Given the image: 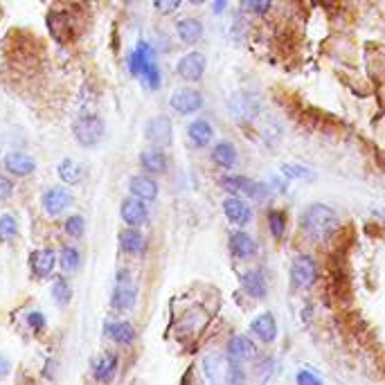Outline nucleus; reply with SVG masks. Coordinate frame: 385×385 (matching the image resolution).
<instances>
[{
    "instance_id": "obj_26",
    "label": "nucleus",
    "mask_w": 385,
    "mask_h": 385,
    "mask_svg": "<svg viewBox=\"0 0 385 385\" xmlns=\"http://www.w3.org/2000/svg\"><path fill=\"white\" fill-rule=\"evenodd\" d=\"M59 264V255L52 251V248H39L30 255V268H32V275H36L39 280H45L54 272Z\"/></svg>"
},
{
    "instance_id": "obj_45",
    "label": "nucleus",
    "mask_w": 385,
    "mask_h": 385,
    "mask_svg": "<svg viewBox=\"0 0 385 385\" xmlns=\"http://www.w3.org/2000/svg\"><path fill=\"white\" fill-rule=\"evenodd\" d=\"M127 3H133V0H127Z\"/></svg>"
},
{
    "instance_id": "obj_29",
    "label": "nucleus",
    "mask_w": 385,
    "mask_h": 385,
    "mask_svg": "<svg viewBox=\"0 0 385 385\" xmlns=\"http://www.w3.org/2000/svg\"><path fill=\"white\" fill-rule=\"evenodd\" d=\"M266 226H268V232L270 237L275 241H282L287 237V230H289V214L287 209L282 207H270L266 212Z\"/></svg>"
},
{
    "instance_id": "obj_8",
    "label": "nucleus",
    "mask_w": 385,
    "mask_h": 385,
    "mask_svg": "<svg viewBox=\"0 0 385 385\" xmlns=\"http://www.w3.org/2000/svg\"><path fill=\"white\" fill-rule=\"evenodd\" d=\"M142 135L146 144L151 146H160V149H169L173 144V122L169 115L158 113L151 115L142 127Z\"/></svg>"
},
{
    "instance_id": "obj_16",
    "label": "nucleus",
    "mask_w": 385,
    "mask_h": 385,
    "mask_svg": "<svg viewBox=\"0 0 385 385\" xmlns=\"http://www.w3.org/2000/svg\"><path fill=\"white\" fill-rule=\"evenodd\" d=\"M120 217L129 228H142L151 219V209H149L146 201H140L135 196H127L120 203Z\"/></svg>"
},
{
    "instance_id": "obj_15",
    "label": "nucleus",
    "mask_w": 385,
    "mask_h": 385,
    "mask_svg": "<svg viewBox=\"0 0 385 385\" xmlns=\"http://www.w3.org/2000/svg\"><path fill=\"white\" fill-rule=\"evenodd\" d=\"M154 64H158L156 59V47L149 43V41H138L135 43V47L131 50V54L127 59V66H129V72L131 77L140 79L142 74L151 68Z\"/></svg>"
},
{
    "instance_id": "obj_2",
    "label": "nucleus",
    "mask_w": 385,
    "mask_h": 385,
    "mask_svg": "<svg viewBox=\"0 0 385 385\" xmlns=\"http://www.w3.org/2000/svg\"><path fill=\"white\" fill-rule=\"evenodd\" d=\"M219 188L226 194L241 196V198H248V201H255V203H266L268 196L272 194L268 183L251 178V176H246V173H232V171L221 173Z\"/></svg>"
},
{
    "instance_id": "obj_31",
    "label": "nucleus",
    "mask_w": 385,
    "mask_h": 385,
    "mask_svg": "<svg viewBox=\"0 0 385 385\" xmlns=\"http://www.w3.org/2000/svg\"><path fill=\"white\" fill-rule=\"evenodd\" d=\"M272 3H275V0H237L241 14L255 16V18H264L272 9Z\"/></svg>"
},
{
    "instance_id": "obj_44",
    "label": "nucleus",
    "mask_w": 385,
    "mask_h": 385,
    "mask_svg": "<svg viewBox=\"0 0 385 385\" xmlns=\"http://www.w3.org/2000/svg\"><path fill=\"white\" fill-rule=\"evenodd\" d=\"M188 3H190L192 7H203L205 3H212V0H188Z\"/></svg>"
},
{
    "instance_id": "obj_9",
    "label": "nucleus",
    "mask_w": 385,
    "mask_h": 385,
    "mask_svg": "<svg viewBox=\"0 0 385 385\" xmlns=\"http://www.w3.org/2000/svg\"><path fill=\"white\" fill-rule=\"evenodd\" d=\"M221 207H223V217H226L228 223L234 228H248L255 219V209H253L248 198L228 194L226 198H223Z\"/></svg>"
},
{
    "instance_id": "obj_28",
    "label": "nucleus",
    "mask_w": 385,
    "mask_h": 385,
    "mask_svg": "<svg viewBox=\"0 0 385 385\" xmlns=\"http://www.w3.org/2000/svg\"><path fill=\"white\" fill-rule=\"evenodd\" d=\"M86 173H88V169H86L84 163H79V160L74 158H64L61 163L57 165V176L59 180L64 185H70V188H74V185H81Z\"/></svg>"
},
{
    "instance_id": "obj_25",
    "label": "nucleus",
    "mask_w": 385,
    "mask_h": 385,
    "mask_svg": "<svg viewBox=\"0 0 385 385\" xmlns=\"http://www.w3.org/2000/svg\"><path fill=\"white\" fill-rule=\"evenodd\" d=\"M117 243H120V251L131 255V257H142L146 253V248H149L144 232L140 228H129V226L124 230H120Z\"/></svg>"
},
{
    "instance_id": "obj_32",
    "label": "nucleus",
    "mask_w": 385,
    "mask_h": 385,
    "mask_svg": "<svg viewBox=\"0 0 385 385\" xmlns=\"http://www.w3.org/2000/svg\"><path fill=\"white\" fill-rule=\"evenodd\" d=\"M59 266L64 272H74L81 266V253L77 246H64L59 251Z\"/></svg>"
},
{
    "instance_id": "obj_33",
    "label": "nucleus",
    "mask_w": 385,
    "mask_h": 385,
    "mask_svg": "<svg viewBox=\"0 0 385 385\" xmlns=\"http://www.w3.org/2000/svg\"><path fill=\"white\" fill-rule=\"evenodd\" d=\"M280 173L289 180H311L316 176V173L309 167H304L302 163H284L280 167Z\"/></svg>"
},
{
    "instance_id": "obj_21",
    "label": "nucleus",
    "mask_w": 385,
    "mask_h": 385,
    "mask_svg": "<svg viewBox=\"0 0 385 385\" xmlns=\"http://www.w3.org/2000/svg\"><path fill=\"white\" fill-rule=\"evenodd\" d=\"M248 329H251L253 336H255L259 343H264V345H272V343L277 340V336H280L277 318L272 316L270 311L257 314V316L251 320V325H248Z\"/></svg>"
},
{
    "instance_id": "obj_42",
    "label": "nucleus",
    "mask_w": 385,
    "mask_h": 385,
    "mask_svg": "<svg viewBox=\"0 0 385 385\" xmlns=\"http://www.w3.org/2000/svg\"><path fill=\"white\" fill-rule=\"evenodd\" d=\"M9 372H11V361L5 354H0V379H5Z\"/></svg>"
},
{
    "instance_id": "obj_39",
    "label": "nucleus",
    "mask_w": 385,
    "mask_h": 385,
    "mask_svg": "<svg viewBox=\"0 0 385 385\" xmlns=\"http://www.w3.org/2000/svg\"><path fill=\"white\" fill-rule=\"evenodd\" d=\"M295 383L297 385H325V381H322L320 374H316L314 369H297Z\"/></svg>"
},
{
    "instance_id": "obj_12",
    "label": "nucleus",
    "mask_w": 385,
    "mask_h": 385,
    "mask_svg": "<svg viewBox=\"0 0 385 385\" xmlns=\"http://www.w3.org/2000/svg\"><path fill=\"white\" fill-rule=\"evenodd\" d=\"M228 251L239 262H251L259 253V243L251 232H246V228H234L228 237Z\"/></svg>"
},
{
    "instance_id": "obj_23",
    "label": "nucleus",
    "mask_w": 385,
    "mask_h": 385,
    "mask_svg": "<svg viewBox=\"0 0 385 385\" xmlns=\"http://www.w3.org/2000/svg\"><path fill=\"white\" fill-rule=\"evenodd\" d=\"M129 194L140 198V201H146V203H154L156 198L160 196V185L154 176H149V173H133L129 178Z\"/></svg>"
},
{
    "instance_id": "obj_37",
    "label": "nucleus",
    "mask_w": 385,
    "mask_h": 385,
    "mask_svg": "<svg viewBox=\"0 0 385 385\" xmlns=\"http://www.w3.org/2000/svg\"><path fill=\"white\" fill-rule=\"evenodd\" d=\"M246 369L241 363H232L228 365V374H226V385H246Z\"/></svg>"
},
{
    "instance_id": "obj_6",
    "label": "nucleus",
    "mask_w": 385,
    "mask_h": 385,
    "mask_svg": "<svg viewBox=\"0 0 385 385\" xmlns=\"http://www.w3.org/2000/svg\"><path fill=\"white\" fill-rule=\"evenodd\" d=\"M138 295H140V291H138V284H135V277L131 275V270L122 268L117 272L113 295H110V306L120 314H127L138 304Z\"/></svg>"
},
{
    "instance_id": "obj_17",
    "label": "nucleus",
    "mask_w": 385,
    "mask_h": 385,
    "mask_svg": "<svg viewBox=\"0 0 385 385\" xmlns=\"http://www.w3.org/2000/svg\"><path fill=\"white\" fill-rule=\"evenodd\" d=\"M209 163H212L217 169H221L223 173L232 171L239 165V149L232 140H217L212 146H209Z\"/></svg>"
},
{
    "instance_id": "obj_19",
    "label": "nucleus",
    "mask_w": 385,
    "mask_h": 385,
    "mask_svg": "<svg viewBox=\"0 0 385 385\" xmlns=\"http://www.w3.org/2000/svg\"><path fill=\"white\" fill-rule=\"evenodd\" d=\"M3 169L11 178H30L36 171V158L25 151H7L3 158Z\"/></svg>"
},
{
    "instance_id": "obj_13",
    "label": "nucleus",
    "mask_w": 385,
    "mask_h": 385,
    "mask_svg": "<svg viewBox=\"0 0 385 385\" xmlns=\"http://www.w3.org/2000/svg\"><path fill=\"white\" fill-rule=\"evenodd\" d=\"M257 354H259V350H257L255 340L251 336H246V333H232L226 343V356L232 363L246 365V363L255 361Z\"/></svg>"
},
{
    "instance_id": "obj_35",
    "label": "nucleus",
    "mask_w": 385,
    "mask_h": 385,
    "mask_svg": "<svg viewBox=\"0 0 385 385\" xmlns=\"http://www.w3.org/2000/svg\"><path fill=\"white\" fill-rule=\"evenodd\" d=\"M64 232L70 239H81L86 232V219L81 214H70L64 221Z\"/></svg>"
},
{
    "instance_id": "obj_5",
    "label": "nucleus",
    "mask_w": 385,
    "mask_h": 385,
    "mask_svg": "<svg viewBox=\"0 0 385 385\" xmlns=\"http://www.w3.org/2000/svg\"><path fill=\"white\" fill-rule=\"evenodd\" d=\"M205 106V97L203 93L196 88V86L185 84L180 88H176L169 95V108L176 113L178 117H192L198 115Z\"/></svg>"
},
{
    "instance_id": "obj_34",
    "label": "nucleus",
    "mask_w": 385,
    "mask_h": 385,
    "mask_svg": "<svg viewBox=\"0 0 385 385\" xmlns=\"http://www.w3.org/2000/svg\"><path fill=\"white\" fill-rule=\"evenodd\" d=\"M18 234V219L14 214H0V243L14 241Z\"/></svg>"
},
{
    "instance_id": "obj_3",
    "label": "nucleus",
    "mask_w": 385,
    "mask_h": 385,
    "mask_svg": "<svg viewBox=\"0 0 385 385\" xmlns=\"http://www.w3.org/2000/svg\"><path fill=\"white\" fill-rule=\"evenodd\" d=\"M106 135V122L97 113H84L72 122V138L84 149H95Z\"/></svg>"
},
{
    "instance_id": "obj_10",
    "label": "nucleus",
    "mask_w": 385,
    "mask_h": 385,
    "mask_svg": "<svg viewBox=\"0 0 385 385\" xmlns=\"http://www.w3.org/2000/svg\"><path fill=\"white\" fill-rule=\"evenodd\" d=\"M74 203V196L68 188H61V185H52L41 194V207L45 217L50 219H57L61 214H66L68 209Z\"/></svg>"
},
{
    "instance_id": "obj_20",
    "label": "nucleus",
    "mask_w": 385,
    "mask_h": 385,
    "mask_svg": "<svg viewBox=\"0 0 385 385\" xmlns=\"http://www.w3.org/2000/svg\"><path fill=\"white\" fill-rule=\"evenodd\" d=\"M228 356L226 354H219V352H209L203 356L201 361V372H203V379L209 385H226V374H228Z\"/></svg>"
},
{
    "instance_id": "obj_18",
    "label": "nucleus",
    "mask_w": 385,
    "mask_h": 385,
    "mask_svg": "<svg viewBox=\"0 0 385 385\" xmlns=\"http://www.w3.org/2000/svg\"><path fill=\"white\" fill-rule=\"evenodd\" d=\"M173 32H176V39L188 47H194L205 39V25L198 16L178 18L176 25H173Z\"/></svg>"
},
{
    "instance_id": "obj_36",
    "label": "nucleus",
    "mask_w": 385,
    "mask_h": 385,
    "mask_svg": "<svg viewBox=\"0 0 385 385\" xmlns=\"http://www.w3.org/2000/svg\"><path fill=\"white\" fill-rule=\"evenodd\" d=\"M138 81L144 86V88H146L149 93H156V91L160 88V86H163V72H160V66L154 64L151 68H149V70L142 74V77H140Z\"/></svg>"
},
{
    "instance_id": "obj_1",
    "label": "nucleus",
    "mask_w": 385,
    "mask_h": 385,
    "mask_svg": "<svg viewBox=\"0 0 385 385\" xmlns=\"http://www.w3.org/2000/svg\"><path fill=\"white\" fill-rule=\"evenodd\" d=\"M300 232L306 241L325 243L340 228V214L327 203H309L300 214Z\"/></svg>"
},
{
    "instance_id": "obj_40",
    "label": "nucleus",
    "mask_w": 385,
    "mask_h": 385,
    "mask_svg": "<svg viewBox=\"0 0 385 385\" xmlns=\"http://www.w3.org/2000/svg\"><path fill=\"white\" fill-rule=\"evenodd\" d=\"M11 196H14V180H11L9 173L0 171V201H7Z\"/></svg>"
},
{
    "instance_id": "obj_22",
    "label": "nucleus",
    "mask_w": 385,
    "mask_h": 385,
    "mask_svg": "<svg viewBox=\"0 0 385 385\" xmlns=\"http://www.w3.org/2000/svg\"><path fill=\"white\" fill-rule=\"evenodd\" d=\"M239 284H241V291L251 297V300H266L268 297V291H270L268 280L259 268L243 270L239 275Z\"/></svg>"
},
{
    "instance_id": "obj_4",
    "label": "nucleus",
    "mask_w": 385,
    "mask_h": 385,
    "mask_svg": "<svg viewBox=\"0 0 385 385\" xmlns=\"http://www.w3.org/2000/svg\"><path fill=\"white\" fill-rule=\"evenodd\" d=\"M320 268L314 255L309 253H300L291 259V268H289V280L291 287L297 291H309L314 289V284L318 282Z\"/></svg>"
},
{
    "instance_id": "obj_11",
    "label": "nucleus",
    "mask_w": 385,
    "mask_h": 385,
    "mask_svg": "<svg viewBox=\"0 0 385 385\" xmlns=\"http://www.w3.org/2000/svg\"><path fill=\"white\" fill-rule=\"evenodd\" d=\"M138 165H140V171L142 173H149V176H165V173L169 171V154L167 149H160V146H151L146 144L142 151L138 154Z\"/></svg>"
},
{
    "instance_id": "obj_43",
    "label": "nucleus",
    "mask_w": 385,
    "mask_h": 385,
    "mask_svg": "<svg viewBox=\"0 0 385 385\" xmlns=\"http://www.w3.org/2000/svg\"><path fill=\"white\" fill-rule=\"evenodd\" d=\"M228 5H230V0H212V11L217 16H221L223 11L228 9Z\"/></svg>"
},
{
    "instance_id": "obj_24",
    "label": "nucleus",
    "mask_w": 385,
    "mask_h": 385,
    "mask_svg": "<svg viewBox=\"0 0 385 385\" xmlns=\"http://www.w3.org/2000/svg\"><path fill=\"white\" fill-rule=\"evenodd\" d=\"M117 369H120V358L117 354L113 352H104V354H99L93 358V363H91V372H93V379L97 383H110L115 377H117Z\"/></svg>"
},
{
    "instance_id": "obj_41",
    "label": "nucleus",
    "mask_w": 385,
    "mask_h": 385,
    "mask_svg": "<svg viewBox=\"0 0 385 385\" xmlns=\"http://www.w3.org/2000/svg\"><path fill=\"white\" fill-rule=\"evenodd\" d=\"M28 325H30V329L34 331V333H39V331H43L45 329V316L41 314V311H30L28 314Z\"/></svg>"
},
{
    "instance_id": "obj_38",
    "label": "nucleus",
    "mask_w": 385,
    "mask_h": 385,
    "mask_svg": "<svg viewBox=\"0 0 385 385\" xmlns=\"http://www.w3.org/2000/svg\"><path fill=\"white\" fill-rule=\"evenodd\" d=\"M185 0H154V9L160 16H171L180 9V5Z\"/></svg>"
},
{
    "instance_id": "obj_7",
    "label": "nucleus",
    "mask_w": 385,
    "mask_h": 385,
    "mask_svg": "<svg viewBox=\"0 0 385 385\" xmlns=\"http://www.w3.org/2000/svg\"><path fill=\"white\" fill-rule=\"evenodd\" d=\"M176 77L185 84L190 86H196L201 84L205 72H207V57L201 50H190V52H185L178 61H176Z\"/></svg>"
},
{
    "instance_id": "obj_14",
    "label": "nucleus",
    "mask_w": 385,
    "mask_h": 385,
    "mask_svg": "<svg viewBox=\"0 0 385 385\" xmlns=\"http://www.w3.org/2000/svg\"><path fill=\"white\" fill-rule=\"evenodd\" d=\"M214 127L207 117H194L188 127H185V138H188V144L196 151H203V149L214 144Z\"/></svg>"
},
{
    "instance_id": "obj_27",
    "label": "nucleus",
    "mask_w": 385,
    "mask_h": 385,
    "mask_svg": "<svg viewBox=\"0 0 385 385\" xmlns=\"http://www.w3.org/2000/svg\"><path fill=\"white\" fill-rule=\"evenodd\" d=\"M104 333L108 340H113L115 345L129 347L138 340V329H135L129 320H108L104 325Z\"/></svg>"
},
{
    "instance_id": "obj_30",
    "label": "nucleus",
    "mask_w": 385,
    "mask_h": 385,
    "mask_svg": "<svg viewBox=\"0 0 385 385\" xmlns=\"http://www.w3.org/2000/svg\"><path fill=\"white\" fill-rule=\"evenodd\" d=\"M50 293H52V300L57 306H68L72 302V287L66 277H54L52 280V287H50Z\"/></svg>"
}]
</instances>
